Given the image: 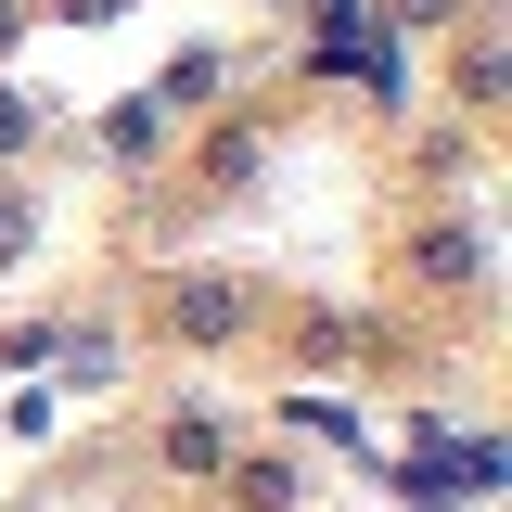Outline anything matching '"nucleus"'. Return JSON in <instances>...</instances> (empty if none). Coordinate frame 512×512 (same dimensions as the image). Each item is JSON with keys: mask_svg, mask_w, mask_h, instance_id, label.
<instances>
[{"mask_svg": "<svg viewBox=\"0 0 512 512\" xmlns=\"http://www.w3.org/2000/svg\"><path fill=\"white\" fill-rule=\"evenodd\" d=\"M320 39H308V77H359L372 103H397L410 90V64H397V26H384L372 0H308Z\"/></svg>", "mask_w": 512, "mask_h": 512, "instance_id": "1", "label": "nucleus"}, {"mask_svg": "<svg viewBox=\"0 0 512 512\" xmlns=\"http://www.w3.org/2000/svg\"><path fill=\"white\" fill-rule=\"evenodd\" d=\"M384 474H397V487H410L423 512H448V500H487V487H500V436H423L410 461H384Z\"/></svg>", "mask_w": 512, "mask_h": 512, "instance_id": "2", "label": "nucleus"}, {"mask_svg": "<svg viewBox=\"0 0 512 512\" xmlns=\"http://www.w3.org/2000/svg\"><path fill=\"white\" fill-rule=\"evenodd\" d=\"M167 333L180 346H231V333H256V282H231V269H192V282H167Z\"/></svg>", "mask_w": 512, "mask_h": 512, "instance_id": "3", "label": "nucleus"}, {"mask_svg": "<svg viewBox=\"0 0 512 512\" xmlns=\"http://www.w3.org/2000/svg\"><path fill=\"white\" fill-rule=\"evenodd\" d=\"M410 282L423 295H487V231H461V218L410 231Z\"/></svg>", "mask_w": 512, "mask_h": 512, "instance_id": "4", "label": "nucleus"}, {"mask_svg": "<svg viewBox=\"0 0 512 512\" xmlns=\"http://www.w3.org/2000/svg\"><path fill=\"white\" fill-rule=\"evenodd\" d=\"M231 461V423L218 410H167V436H154V474H180V487H205Z\"/></svg>", "mask_w": 512, "mask_h": 512, "instance_id": "5", "label": "nucleus"}, {"mask_svg": "<svg viewBox=\"0 0 512 512\" xmlns=\"http://www.w3.org/2000/svg\"><path fill=\"white\" fill-rule=\"evenodd\" d=\"M218 474H231V512H295V461L282 448H231Z\"/></svg>", "mask_w": 512, "mask_h": 512, "instance_id": "6", "label": "nucleus"}, {"mask_svg": "<svg viewBox=\"0 0 512 512\" xmlns=\"http://www.w3.org/2000/svg\"><path fill=\"white\" fill-rule=\"evenodd\" d=\"M448 90H461V116H500V26H474L448 52Z\"/></svg>", "mask_w": 512, "mask_h": 512, "instance_id": "7", "label": "nucleus"}, {"mask_svg": "<svg viewBox=\"0 0 512 512\" xmlns=\"http://www.w3.org/2000/svg\"><path fill=\"white\" fill-rule=\"evenodd\" d=\"M154 141H167V103H154V90H128L116 116H103V167H141Z\"/></svg>", "mask_w": 512, "mask_h": 512, "instance_id": "8", "label": "nucleus"}, {"mask_svg": "<svg viewBox=\"0 0 512 512\" xmlns=\"http://www.w3.org/2000/svg\"><path fill=\"white\" fill-rule=\"evenodd\" d=\"M256 167H269V128H256V116H231L218 141H205V192H244Z\"/></svg>", "mask_w": 512, "mask_h": 512, "instance_id": "9", "label": "nucleus"}, {"mask_svg": "<svg viewBox=\"0 0 512 512\" xmlns=\"http://www.w3.org/2000/svg\"><path fill=\"white\" fill-rule=\"evenodd\" d=\"M218 90H231V52H205V39H192V52L154 77V103H167V116H180V103H218Z\"/></svg>", "mask_w": 512, "mask_h": 512, "instance_id": "10", "label": "nucleus"}, {"mask_svg": "<svg viewBox=\"0 0 512 512\" xmlns=\"http://www.w3.org/2000/svg\"><path fill=\"white\" fill-rule=\"evenodd\" d=\"M26 256H39V205H26V192H0V269H26Z\"/></svg>", "mask_w": 512, "mask_h": 512, "instance_id": "11", "label": "nucleus"}, {"mask_svg": "<svg viewBox=\"0 0 512 512\" xmlns=\"http://www.w3.org/2000/svg\"><path fill=\"white\" fill-rule=\"evenodd\" d=\"M295 423H308V436H333V448H359V410H346V397H295ZM359 461H372V448H359Z\"/></svg>", "mask_w": 512, "mask_h": 512, "instance_id": "12", "label": "nucleus"}, {"mask_svg": "<svg viewBox=\"0 0 512 512\" xmlns=\"http://www.w3.org/2000/svg\"><path fill=\"white\" fill-rule=\"evenodd\" d=\"M384 26H461V0H397Z\"/></svg>", "mask_w": 512, "mask_h": 512, "instance_id": "13", "label": "nucleus"}, {"mask_svg": "<svg viewBox=\"0 0 512 512\" xmlns=\"http://www.w3.org/2000/svg\"><path fill=\"white\" fill-rule=\"evenodd\" d=\"M13 39H26V13H13V0H0V64H13Z\"/></svg>", "mask_w": 512, "mask_h": 512, "instance_id": "14", "label": "nucleus"}, {"mask_svg": "<svg viewBox=\"0 0 512 512\" xmlns=\"http://www.w3.org/2000/svg\"><path fill=\"white\" fill-rule=\"evenodd\" d=\"M64 13H116V0H64Z\"/></svg>", "mask_w": 512, "mask_h": 512, "instance_id": "15", "label": "nucleus"}]
</instances>
